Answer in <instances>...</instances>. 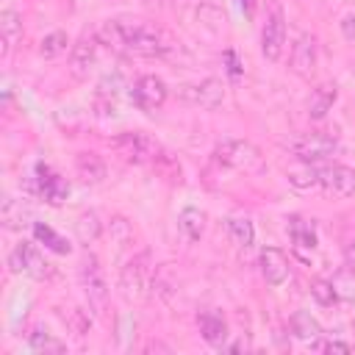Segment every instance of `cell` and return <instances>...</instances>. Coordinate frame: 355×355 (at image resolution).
I'll list each match as a JSON object with an SVG mask.
<instances>
[{"mask_svg":"<svg viewBox=\"0 0 355 355\" xmlns=\"http://www.w3.org/2000/svg\"><path fill=\"white\" fill-rule=\"evenodd\" d=\"M108 227H111V236L116 239V244H122V247H125V244H130V241H133V227H130V222H128L125 216H114Z\"/></svg>","mask_w":355,"mask_h":355,"instance_id":"cell-32","label":"cell"},{"mask_svg":"<svg viewBox=\"0 0 355 355\" xmlns=\"http://www.w3.org/2000/svg\"><path fill=\"white\" fill-rule=\"evenodd\" d=\"M80 286H83V294L92 305L94 313H105V305H108V283H105V272L100 266V261L94 255H86L80 261Z\"/></svg>","mask_w":355,"mask_h":355,"instance_id":"cell-2","label":"cell"},{"mask_svg":"<svg viewBox=\"0 0 355 355\" xmlns=\"http://www.w3.org/2000/svg\"><path fill=\"white\" fill-rule=\"evenodd\" d=\"M178 227L189 241H200V236L205 230V214L200 208H183L178 216Z\"/></svg>","mask_w":355,"mask_h":355,"instance_id":"cell-22","label":"cell"},{"mask_svg":"<svg viewBox=\"0 0 355 355\" xmlns=\"http://www.w3.org/2000/svg\"><path fill=\"white\" fill-rule=\"evenodd\" d=\"M214 158L219 164L230 166V169H244V172L247 169H255L261 164L258 147L250 144V141H244V139H225V141H219L216 150H214Z\"/></svg>","mask_w":355,"mask_h":355,"instance_id":"cell-5","label":"cell"},{"mask_svg":"<svg viewBox=\"0 0 355 355\" xmlns=\"http://www.w3.org/2000/svg\"><path fill=\"white\" fill-rule=\"evenodd\" d=\"M75 233H78V239H80L83 244L97 241V239L103 236V222H100V216H97L94 211H83V214L75 219Z\"/></svg>","mask_w":355,"mask_h":355,"instance_id":"cell-25","label":"cell"},{"mask_svg":"<svg viewBox=\"0 0 355 355\" xmlns=\"http://www.w3.org/2000/svg\"><path fill=\"white\" fill-rule=\"evenodd\" d=\"M166 94H169V89H166V83L161 80V78H155V75H141L136 83H133V89H130V97H133V103L141 108V111H155V108H161L164 103H166Z\"/></svg>","mask_w":355,"mask_h":355,"instance_id":"cell-11","label":"cell"},{"mask_svg":"<svg viewBox=\"0 0 355 355\" xmlns=\"http://www.w3.org/2000/svg\"><path fill=\"white\" fill-rule=\"evenodd\" d=\"M347 258H349V266H355V241L347 247Z\"/></svg>","mask_w":355,"mask_h":355,"instance_id":"cell-38","label":"cell"},{"mask_svg":"<svg viewBox=\"0 0 355 355\" xmlns=\"http://www.w3.org/2000/svg\"><path fill=\"white\" fill-rule=\"evenodd\" d=\"M338 147L336 136L330 133H300L297 139L288 141V150L300 158V161H324L327 155H333Z\"/></svg>","mask_w":355,"mask_h":355,"instance_id":"cell-6","label":"cell"},{"mask_svg":"<svg viewBox=\"0 0 355 355\" xmlns=\"http://www.w3.org/2000/svg\"><path fill=\"white\" fill-rule=\"evenodd\" d=\"M288 236H291V241H294L297 247H302V250H313V247H316V230H313V225L305 222L302 216H291V219H288Z\"/></svg>","mask_w":355,"mask_h":355,"instance_id":"cell-26","label":"cell"},{"mask_svg":"<svg viewBox=\"0 0 355 355\" xmlns=\"http://www.w3.org/2000/svg\"><path fill=\"white\" fill-rule=\"evenodd\" d=\"M197 324H200V333H202V338H205L208 344H214V347H222V344H225V338H227V324H225V319H222L219 313H202V316L197 319Z\"/></svg>","mask_w":355,"mask_h":355,"instance_id":"cell-20","label":"cell"},{"mask_svg":"<svg viewBox=\"0 0 355 355\" xmlns=\"http://www.w3.org/2000/svg\"><path fill=\"white\" fill-rule=\"evenodd\" d=\"M178 97L189 105H200V108H216L225 100V86L216 78H205L200 83H189L178 89Z\"/></svg>","mask_w":355,"mask_h":355,"instance_id":"cell-8","label":"cell"},{"mask_svg":"<svg viewBox=\"0 0 355 355\" xmlns=\"http://www.w3.org/2000/svg\"><path fill=\"white\" fill-rule=\"evenodd\" d=\"M283 47H286V19H283V11L275 8L266 17L263 31H261V53L266 61H280Z\"/></svg>","mask_w":355,"mask_h":355,"instance_id":"cell-10","label":"cell"},{"mask_svg":"<svg viewBox=\"0 0 355 355\" xmlns=\"http://www.w3.org/2000/svg\"><path fill=\"white\" fill-rule=\"evenodd\" d=\"M22 39V17L11 8L0 14V42H3V55L11 53V47Z\"/></svg>","mask_w":355,"mask_h":355,"instance_id":"cell-18","label":"cell"},{"mask_svg":"<svg viewBox=\"0 0 355 355\" xmlns=\"http://www.w3.org/2000/svg\"><path fill=\"white\" fill-rule=\"evenodd\" d=\"M97 39L116 53L130 55H166L175 50V39L150 22H128V19H108L97 28Z\"/></svg>","mask_w":355,"mask_h":355,"instance_id":"cell-1","label":"cell"},{"mask_svg":"<svg viewBox=\"0 0 355 355\" xmlns=\"http://www.w3.org/2000/svg\"><path fill=\"white\" fill-rule=\"evenodd\" d=\"M75 169L86 183H100L105 178V161L97 153H78L75 155Z\"/></svg>","mask_w":355,"mask_h":355,"instance_id":"cell-19","label":"cell"},{"mask_svg":"<svg viewBox=\"0 0 355 355\" xmlns=\"http://www.w3.org/2000/svg\"><path fill=\"white\" fill-rule=\"evenodd\" d=\"M222 58H225V64H227V75H230V78H239V75H241V64H239L236 53H233V50H225Z\"/></svg>","mask_w":355,"mask_h":355,"instance_id":"cell-34","label":"cell"},{"mask_svg":"<svg viewBox=\"0 0 355 355\" xmlns=\"http://www.w3.org/2000/svg\"><path fill=\"white\" fill-rule=\"evenodd\" d=\"M319 186L333 197L355 194V169L347 164H324L319 166Z\"/></svg>","mask_w":355,"mask_h":355,"instance_id":"cell-9","label":"cell"},{"mask_svg":"<svg viewBox=\"0 0 355 355\" xmlns=\"http://www.w3.org/2000/svg\"><path fill=\"white\" fill-rule=\"evenodd\" d=\"M239 6H241V11H244V17H252V11H255V0H239Z\"/></svg>","mask_w":355,"mask_h":355,"instance_id":"cell-37","label":"cell"},{"mask_svg":"<svg viewBox=\"0 0 355 355\" xmlns=\"http://www.w3.org/2000/svg\"><path fill=\"white\" fill-rule=\"evenodd\" d=\"M33 236H36V241H42L47 250H53V252H58V255H69V250H72V244L64 239V236H58L50 225H44V222H33Z\"/></svg>","mask_w":355,"mask_h":355,"instance_id":"cell-24","label":"cell"},{"mask_svg":"<svg viewBox=\"0 0 355 355\" xmlns=\"http://www.w3.org/2000/svg\"><path fill=\"white\" fill-rule=\"evenodd\" d=\"M336 97H338L336 83H322V86H316L313 94H311V100H308V116H311V119H324L327 111L333 108Z\"/></svg>","mask_w":355,"mask_h":355,"instance_id":"cell-17","label":"cell"},{"mask_svg":"<svg viewBox=\"0 0 355 355\" xmlns=\"http://www.w3.org/2000/svg\"><path fill=\"white\" fill-rule=\"evenodd\" d=\"M311 297H313L319 305H333V302H338V294H336L333 283H330V280H322V277L311 280Z\"/></svg>","mask_w":355,"mask_h":355,"instance_id":"cell-31","label":"cell"},{"mask_svg":"<svg viewBox=\"0 0 355 355\" xmlns=\"http://www.w3.org/2000/svg\"><path fill=\"white\" fill-rule=\"evenodd\" d=\"M286 178H288V183H291L294 189L308 191V189L319 186V166H316L313 161H300V158H297V164H291V166L286 169Z\"/></svg>","mask_w":355,"mask_h":355,"instance_id":"cell-16","label":"cell"},{"mask_svg":"<svg viewBox=\"0 0 355 355\" xmlns=\"http://www.w3.org/2000/svg\"><path fill=\"white\" fill-rule=\"evenodd\" d=\"M316 349H324V352H349L352 347L344 344V341H316Z\"/></svg>","mask_w":355,"mask_h":355,"instance_id":"cell-35","label":"cell"},{"mask_svg":"<svg viewBox=\"0 0 355 355\" xmlns=\"http://www.w3.org/2000/svg\"><path fill=\"white\" fill-rule=\"evenodd\" d=\"M330 283H333L338 300H347V302L355 300V266H344V269H338L336 277H333Z\"/></svg>","mask_w":355,"mask_h":355,"instance_id":"cell-29","label":"cell"},{"mask_svg":"<svg viewBox=\"0 0 355 355\" xmlns=\"http://www.w3.org/2000/svg\"><path fill=\"white\" fill-rule=\"evenodd\" d=\"M28 347L33 352H64V341H58L53 333H47L44 327H36L31 336H28Z\"/></svg>","mask_w":355,"mask_h":355,"instance_id":"cell-28","label":"cell"},{"mask_svg":"<svg viewBox=\"0 0 355 355\" xmlns=\"http://www.w3.org/2000/svg\"><path fill=\"white\" fill-rule=\"evenodd\" d=\"M153 277V266H150V252H139L136 258H130L122 272H119V288L125 300H141L144 288L150 286Z\"/></svg>","mask_w":355,"mask_h":355,"instance_id":"cell-4","label":"cell"},{"mask_svg":"<svg viewBox=\"0 0 355 355\" xmlns=\"http://www.w3.org/2000/svg\"><path fill=\"white\" fill-rule=\"evenodd\" d=\"M36 175H39V178H33L31 191H36L39 197H44V202L61 205V202L69 197V183H67L61 175H55L47 164H39V166H36Z\"/></svg>","mask_w":355,"mask_h":355,"instance_id":"cell-12","label":"cell"},{"mask_svg":"<svg viewBox=\"0 0 355 355\" xmlns=\"http://www.w3.org/2000/svg\"><path fill=\"white\" fill-rule=\"evenodd\" d=\"M8 266H11V272H25L33 280H47L53 275L50 263L44 261V255L31 241H22L14 247V252L8 255Z\"/></svg>","mask_w":355,"mask_h":355,"instance_id":"cell-7","label":"cell"},{"mask_svg":"<svg viewBox=\"0 0 355 355\" xmlns=\"http://www.w3.org/2000/svg\"><path fill=\"white\" fill-rule=\"evenodd\" d=\"M291 333L300 338V341H319L322 338V327H319V322L311 316V313H305V311H297L294 316H291Z\"/></svg>","mask_w":355,"mask_h":355,"instance_id":"cell-23","label":"cell"},{"mask_svg":"<svg viewBox=\"0 0 355 355\" xmlns=\"http://www.w3.org/2000/svg\"><path fill=\"white\" fill-rule=\"evenodd\" d=\"M111 147L128 164H147V161H155V155L161 153L155 139H150L147 133H139V130L119 133L116 139H111Z\"/></svg>","mask_w":355,"mask_h":355,"instance_id":"cell-3","label":"cell"},{"mask_svg":"<svg viewBox=\"0 0 355 355\" xmlns=\"http://www.w3.org/2000/svg\"><path fill=\"white\" fill-rule=\"evenodd\" d=\"M0 216H3V225H6L8 230H19V227L31 219V208H28L22 200H17V197H6Z\"/></svg>","mask_w":355,"mask_h":355,"instance_id":"cell-21","label":"cell"},{"mask_svg":"<svg viewBox=\"0 0 355 355\" xmlns=\"http://www.w3.org/2000/svg\"><path fill=\"white\" fill-rule=\"evenodd\" d=\"M94 64H97V42H94V36H83L78 44H72V53H69V72H72L75 78H86Z\"/></svg>","mask_w":355,"mask_h":355,"instance_id":"cell-15","label":"cell"},{"mask_svg":"<svg viewBox=\"0 0 355 355\" xmlns=\"http://www.w3.org/2000/svg\"><path fill=\"white\" fill-rule=\"evenodd\" d=\"M341 33H344V39L355 42V14H347V17L341 19Z\"/></svg>","mask_w":355,"mask_h":355,"instance_id":"cell-36","label":"cell"},{"mask_svg":"<svg viewBox=\"0 0 355 355\" xmlns=\"http://www.w3.org/2000/svg\"><path fill=\"white\" fill-rule=\"evenodd\" d=\"M227 236L236 247H250L255 239V227L247 216H230L227 219Z\"/></svg>","mask_w":355,"mask_h":355,"instance_id":"cell-27","label":"cell"},{"mask_svg":"<svg viewBox=\"0 0 355 355\" xmlns=\"http://www.w3.org/2000/svg\"><path fill=\"white\" fill-rule=\"evenodd\" d=\"M67 324L72 327V333L75 336H83V333H89V324H92V319L80 311V308H75V311H69V316H67Z\"/></svg>","mask_w":355,"mask_h":355,"instance_id":"cell-33","label":"cell"},{"mask_svg":"<svg viewBox=\"0 0 355 355\" xmlns=\"http://www.w3.org/2000/svg\"><path fill=\"white\" fill-rule=\"evenodd\" d=\"M67 44H69L67 33H64V31H53V33H47V36L42 39V44H39V53H42L44 58H55V55L67 53Z\"/></svg>","mask_w":355,"mask_h":355,"instance_id":"cell-30","label":"cell"},{"mask_svg":"<svg viewBox=\"0 0 355 355\" xmlns=\"http://www.w3.org/2000/svg\"><path fill=\"white\" fill-rule=\"evenodd\" d=\"M258 266L269 286H283L288 280V258L277 247H263L258 255Z\"/></svg>","mask_w":355,"mask_h":355,"instance_id":"cell-13","label":"cell"},{"mask_svg":"<svg viewBox=\"0 0 355 355\" xmlns=\"http://www.w3.org/2000/svg\"><path fill=\"white\" fill-rule=\"evenodd\" d=\"M291 69L300 78H311L316 69V39L311 33H302L291 47Z\"/></svg>","mask_w":355,"mask_h":355,"instance_id":"cell-14","label":"cell"}]
</instances>
